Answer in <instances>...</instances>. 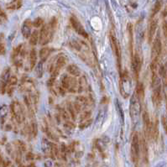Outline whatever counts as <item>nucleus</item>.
Instances as JSON below:
<instances>
[{
	"label": "nucleus",
	"instance_id": "obj_1",
	"mask_svg": "<svg viewBox=\"0 0 167 167\" xmlns=\"http://www.w3.org/2000/svg\"><path fill=\"white\" fill-rule=\"evenodd\" d=\"M56 27V19L53 18L49 25H44L40 31V42L41 45L48 44L53 37L54 32Z\"/></svg>",
	"mask_w": 167,
	"mask_h": 167
},
{
	"label": "nucleus",
	"instance_id": "obj_2",
	"mask_svg": "<svg viewBox=\"0 0 167 167\" xmlns=\"http://www.w3.org/2000/svg\"><path fill=\"white\" fill-rule=\"evenodd\" d=\"M60 87L66 91L75 93L78 91V81L74 76L64 74L61 77Z\"/></svg>",
	"mask_w": 167,
	"mask_h": 167
},
{
	"label": "nucleus",
	"instance_id": "obj_3",
	"mask_svg": "<svg viewBox=\"0 0 167 167\" xmlns=\"http://www.w3.org/2000/svg\"><path fill=\"white\" fill-rule=\"evenodd\" d=\"M131 158L133 162L137 165L140 158V139L138 133H135L131 141Z\"/></svg>",
	"mask_w": 167,
	"mask_h": 167
},
{
	"label": "nucleus",
	"instance_id": "obj_4",
	"mask_svg": "<svg viewBox=\"0 0 167 167\" xmlns=\"http://www.w3.org/2000/svg\"><path fill=\"white\" fill-rule=\"evenodd\" d=\"M11 113L12 115L14 117V119H15V121L18 123H22L25 121V110L23 108L22 105L18 102V101H14L11 103Z\"/></svg>",
	"mask_w": 167,
	"mask_h": 167
},
{
	"label": "nucleus",
	"instance_id": "obj_5",
	"mask_svg": "<svg viewBox=\"0 0 167 167\" xmlns=\"http://www.w3.org/2000/svg\"><path fill=\"white\" fill-rule=\"evenodd\" d=\"M119 87H120V92L123 97L126 98L130 94V78L127 72H123V73L120 74V82H119Z\"/></svg>",
	"mask_w": 167,
	"mask_h": 167
},
{
	"label": "nucleus",
	"instance_id": "obj_6",
	"mask_svg": "<svg viewBox=\"0 0 167 167\" xmlns=\"http://www.w3.org/2000/svg\"><path fill=\"white\" fill-rule=\"evenodd\" d=\"M162 51V44H161V39L160 34H158L154 40L153 46L151 50V62L158 63L160 56Z\"/></svg>",
	"mask_w": 167,
	"mask_h": 167
},
{
	"label": "nucleus",
	"instance_id": "obj_7",
	"mask_svg": "<svg viewBox=\"0 0 167 167\" xmlns=\"http://www.w3.org/2000/svg\"><path fill=\"white\" fill-rule=\"evenodd\" d=\"M110 41H111V46L112 49L116 56V59H117V64H118V68L119 71V74H121V50H120V46L119 43L118 41V40L116 39V37L113 34L110 35Z\"/></svg>",
	"mask_w": 167,
	"mask_h": 167
},
{
	"label": "nucleus",
	"instance_id": "obj_8",
	"mask_svg": "<svg viewBox=\"0 0 167 167\" xmlns=\"http://www.w3.org/2000/svg\"><path fill=\"white\" fill-rule=\"evenodd\" d=\"M140 103L141 102L138 99L136 95L134 94L131 97V103H130V114L133 119H135V118L140 113V107H141Z\"/></svg>",
	"mask_w": 167,
	"mask_h": 167
},
{
	"label": "nucleus",
	"instance_id": "obj_9",
	"mask_svg": "<svg viewBox=\"0 0 167 167\" xmlns=\"http://www.w3.org/2000/svg\"><path fill=\"white\" fill-rule=\"evenodd\" d=\"M10 76H10V69L9 68H6L5 70H3L2 75L0 76V93L1 94L5 93L7 85H8V82H9Z\"/></svg>",
	"mask_w": 167,
	"mask_h": 167
},
{
	"label": "nucleus",
	"instance_id": "obj_10",
	"mask_svg": "<svg viewBox=\"0 0 167 167\" xmlns=\"http://www.w3.org/2000/svg\"><path fill=\"white\" fill-rule=\"evenodd\" d=\"M71 24L72 28L74 29V30L76 31L78 34H80L81 36L84 37V38H88V34L87 33V31L85 30V29L83 28L82 25L79 22V20L75 18V17H71Z\"/></svg>",
	"mask_w": 167,
	"mask_h": 167
},
{
	"label": "nucleus",
	"instance_id": "obj_11",
	"mask_svg": "<svg viewBox=\"0 0 167 167\" xmlns=\"http://www.w3.org/2000/svg\"><path fill=\"white\" fill-rule=\"evenodd\" d=\"M141 59L139 57V56L136 54L133 56L132 60H131V66L133 68V72H134V75L135 76V78L138 79L139 76V72H140V69H141Z\"/></svg>",
	"mask_w": 167,
	"mask_h": 167
},
{
	"label": "nucleus",
	"instance_id": "obj_12",
	"mask_svg": "<svg viewBox=\"0 0 167 167\" xmlns=\"http://www.w3.org/2000/svg\"><path fill=\"white\" fill-rule=\"evenodd\" d=\"M143 122H144V134H145V135L148 137V138H150L152 122L150 120L149 113L147 111H144V113H143Z\"/></svg>",
	"mask_w": 167,
	"mask_h": 167
},
{
	"label": "nucleus",
	"instance_id": "obj_13",
	"mask_svg": "<svg viewBox=\"0 0 167 167\" xmlns=\"http://www.w3.org/2000/svg\"><path fill=\"white\" fill-rule=\"evenodd\" d=\"M32 27H33V22L30 19H26L21 28V32L23 36L25 39H29L31 35V31H32Z\"/></svg>",
	"mask_w": 167,
	"mask_h": 167
},
{
	"label": "nucleus",
	"instance_id": "obj_14",
	"mask_svg": "<svg viewBox=\"0 0 167 167\" xmlns=\"http://www.w3.org/2000/svg\"><path fill=\"white\" fill-rule=\"evenodd\" d=\"M157 26H158V21L156 19H152L150 20V25H149V30H148V40H149V42L151 43L152 40L154 36V34L156 32L157 30Z\"/></svg>",
	"mask_w": 167,
	"mask_h": 167
},
{
	"label": "nucleus",
	"instance_id": "obj_15",
	"mask_svg": "<svg viewBox=\"0 0 167 167\" xmlns=\"http://www.w3.org/2000/svg\"><path fill=\"white\" fill-rule=\"evenodd\" d=\"M66 63H67V58H66V56H59V57L56 59L55 65H53V66H51L50 72H51L54 71V70L61 71V69H62V68L66 65Z\"/></svg>",
	"mask_w": 167,
	"mask_h": 167
},
{
	"label": "nucleus",
	"instance_id": "obj_16",
	"mask_svg": "<svg viewBox=\"0 0 167 167\" xmlns=\"http://www.w3.org/2000/svg\"><path fill=\"white\" fill-rule=\"evenodd\" d=\"M17 83H18L17 77L15 76H10V78L9 80V82H8V85H7V88H6V91L9 96H12V94L14 93Z\"/></svg>",
	"mask_w": 167,
	"mask_h": 167
},
{
	"label": "nucleus",
	"instance_id": "obj_17",
	"mask_svg": "<svg viewBox=\"0 0 167 167\" xmlns=\"http://www.w3.org/2000/svg\"><path fill=\"white\" fill-rule=\"evenodd\" d=\"M127 30L129 34V52H130V56H131V60L134 56V51H133V25L129 23L128 24L127 26Z\"/></svg>",
	"mask_w": 167,
	"mask_h": 167
},
{
	"label": "nucleus",
	"instance_id": "obj_18",
	"mask_svg": "<svg viewBox=\"0 0 167 167\" xmlns=\"http://www.w3.org/2000/svg\"><path fill=\"white\" fill-rule=\"evenodd\" d=\"M88 88V83H87V79L85 76H81L80 79L78 81V91L77 92L81 93L82 91H86Z\"/></svg>",
	"mask_w": 167,
	"mask_h": 167
},
{
	"label": "nucleus",
	"instance_id": "obj_19",
	"mask_svg": "<svg viewBox=\"0 0 167 167\" xmlns=\"http://www.w3.org/2000/svg\"><path fill=\"white\" fill-rule=\"evenodd\" d=\"M29 61H30V68L34 69L37 64V52L34 48H32L29 54Z\"/></svg>",
	"mask_w": 167,
	"mask_h": 167
},
{
	"label": "nucleus",
	"instance_id": "obj_20",
	"mask_svg": "<svg viewBox=\"0 0 167 167\" xmlns=\"http://www.w3.org/2000/svg\"><path fill=\"white\" fill-rule=\"evenodd\" d=\"M66 71L67 72L71 75V76L76 77V76H81V70L79 69V67L74 65V64H71L69 66H67L66 67Z\"/></svg>",
	"mask_w": 167,
	"mask_h": 167
},
{
	"label": "nucleus",
	"instance_id": "obj_21",
	"mask_svg": "<svg viewBox=\"0 0 167 167\" xmlns=\"http://www.w3.org/2000/svg\"><path fill=\"white\" fill-rule=\"evenodd\" d=\"M136 97H138V99L140 101V102H143L144 100V85L143 83L141 82H138L136 86V89H135V93Z\"/></svg>",
	"mask_w": 167,
	"mask_h": 167
},
{
	"label": "nucleus",
	"instance_id": "obj_22",
	"mask_svg": "<svg viewBox=\"0 0 167 167\" xmlns=\"http://www.w3.org/2000/svg\"><path fill=\"white\" fill-rule=\"evenodd\" d=\"M51 53V49L50 47H43L40 50V53H39V56H40V61H41L42 62H45V61L48 59V57L50 56Z\"/></svg>",
	"mask_w": 167,
	"mask_h": 167
},
{
	"label": "nucleus",
	"instance_id": "obj_23",
	"mask_svg": "<svg viewBox=\"0 0 167 167\" xmlns=\"http://www.w3.org/2000/svg\"><path fill=\"white\" fill-rule=\"evenodd\" d=\"M66 109H67V113L69 114V116L71 117L72 121H76V112L74 108V106L72 103L67 102L66 103Z\"/></svg>",
	"mask_w": 167,
	"mask_h": 167
},
{
	"label": "nucleus",
	"instance_id": "obj_24",
	"mask_svg": "<svg viewBox=\"0 0 167 167\" xmlns=\"http://www.w3.org/2000/svg\"><path fill=\"white\" fill-rule=\"evenodd\" d=\"M29 40H30V44L31 46H36L38 44V41L40 40V32L38 30H34V32H32Z\"/></svg>",
	"mask_w": 167,
	"mask_h": 167
},
{
	"label": "nucleus",
	"instance_id": "obj_25",
	"mask_svg": "<svg viewBox=\"0 0 167 167\" xmlns=\"http://www.w3.org/2000/svg\"><path fill=\"white\" fill-rule=\"evenodd\" d=\"M35 74L38 77H41L44 73V62L40 61L35 66Z\"/></svg>",
	"mask_w": 167,
	"mask_h": 167
},
{
	"label": "nucleus",
	"instance_id": "obj_26",
	"mask_svg": "<svg viewBox=\"0 0 167 167\" xmlns=\"http://www.w3.org/2000/svg\"><path fill=\"white\" fill-rule=\"evenodd\" d=\"M161 7H162V1H161V0H157V1L155 2L154 5V7H153V9H152V14H151L152 19L154 17V15H155L156 14H158V13H159V11L160 10Z\"/></svg>",
	"mask_w": 167,
	"mask_h": 167
},
{
	"label": "nucleus",
	"instance_id": "obj_27",
	"mask_svg": "<svg viewBox=\"0 0 167 167\" xmlns=\"http://www.w3.org/2000/svg\"><path fill=\"white\" fill-rule=\"evenodd\" d=\"M8 107L6 105H3L0 108V117H1V123L3 124L4 121H5V119L8 115Z\"/></svg>",
	"mask_w": 167,
	"mask_h": 167
},
{
	"label": "nucleus",
	"instance_id": "obj_28",
	"mask_svg": "<svg viewBox=\"0 0 167 167\" xmlns=\"http://www.w3.org/2000/svg\"><path fill=\"white\" fill-rule=\"evenodd\" d=\"M22 5V0H14L9 5H8V9H18Z\"/></svg>",
	"mask_w": 167,
	"mask_h": 167
},
{
	"label": "nucleus",
	"instance_id": "obj_29",
	"mask_svg": "<svg viewBox=\"0 0 167 167\" xmlns=\"http://www.w3.org/2000/svg\"><path fill=\"white\" fill-rule=\"evenodd\" d=\"M16 149H18L21 153L26 151V145L23 142V141H20V140H18L16 141Z\"/></svg>",
	"mask_w": 167,
	"mask_h": 167
},
{
	"label": "nucleus",
	"instance_id": "obj_30",
	"mask_svg": "<svg viewBox=\"0 0 167 167\" xmlns=\"http://www.w3.org/2000/svg\"><path fill=\"white\" fill-rule=\"evenodd\" d=\"M44 25V20L41 18H37L33 21V27L41 28Z\"/></svg>",
	"mask_w": 167,
	"mask_h": 167
},
{
	"label": "nucleus",
	"instance_id": "obj_31",
	"mask_svg": "<svg viewBox=\"0 0 167 167\" xmlns=\"http://www.w3.org/2000/svg\"><path fill=\"white\" fill-rule=\"evenodd\" d=\"M91 123V119H88V120H86V121L81 122L80 125H79V128L81 129H87L90 126V124Z\"/></svg>",
	"mask_w": 167,
	"mask_h": 167
},
{
	"label": "nucleus",
	"instance_id": "obj_32",
	"mask_svg": "<svg viewBox=\"0 0 167 167\" xmlns=\"http://www.w3.org/2000/svg\"><path fill=\"white\" fill-rule=\"evenodd\" d=\"M162 30H163V34H164V36H165V39H166V41L167 43V22L166 21H164L163 24H162Z\"/></svg>",
	"mask_w": 167,
	"mask_h": 167
},
{
	"label": "nucleus",
	"instance_id": "obj_33",
	"mask_svg": "<svg viewBox=\"0 0 167 167\" xmlns=\"http://www.w3.org/2000/svg\"><path fill=\"white\" fill-rule=\"evenodd\" d=\"M6 52V49H5V46L3 43L0 42V56H3L4 55Z\"/></svg>",
	"mask_w": 167,
	"mask_h": 167
},
{
	"label": "nucleus",
	"instance_id": "obj_34",
	"mask_svg": "<svg viewBox=\"0 0 167 167\" xmlns=\"http://www.w3.org/2000/svg\"><path fill=\"white\" fill-rule=\"evenodd\" d=\"M162 123H163V127H164V129L166 131L167 135V118L166 117H163L162 118Z\"/></svg>",
	"mask_w": 167,
	"mask_h": 167
},
{
	"label": "nucleus",
	"instance_id": "obj_35",
	"mask_svg": "<svg viewBox=\"0 0 167 167\" xmlns=\"http://www.w3.org/2000/svg\"><path fill=\"white\" fill-rule=\"evenodd\" d=\"M0 19H4V20L7 19V15H6V14L3 11V9H2L1 8H0Z\"/></svg>",
	"mask_w": 167,
	"mask_h": 167
},
{
	"label": "nucleus",
	"instance_id": "obj_36",
	"mask_svg": "<svg viewBox=\"0 0 167 167\" xmlns=\"http://www.w3.org/2000/svg\"><path fill=\"white\" fill-rule=\"evenodd\" d=\"M34 155L32 153H28L26 155V159L28 160H34Z\"/></svg>",
	"mask_w": 167,
	"mask_h": 167
},
{
	"label": "nucleus",
	"instance_id": "obj_37",
	"mask_svg": "<svg viewBox=\"0 0 167 167\" xmlns=\"http://www.w3.org/2000/svg\"><path fill=\"white\" fill-rule=\"evenodd\" d=\"M5 162L3 161V156H2V154H1V153H0V167H4L5 166Z\"/></svg>",
	"mask_w": 167,
	"mask_h": 167
},
{
	"label": "nucleus",
	"instance_id": "obj_38",
	"mask_svg": "<svg viewBox=\"0 0 167 167\" xmlns=\"http://www.w3.org/2000/svg\"><path fill=\"white\" fill-rule=\"evenodd\" d=\"M164 67H165V70H166V72L167 74V62L166 63V65L164 66Z\"/></svg>",
	"mask_w": 167,
	"mask_h": 167
},
{
	"label": "nucleus",
	"instance_id": "obj_39",
	"mask_svg": "<svg viewBox=\"0 0 167 167\" xmlns=\"http://www.w3.org/2000/svg\"><path fill=\"white\" fill-rule=\"evenodd\" d=\"M0 24H1V19H0Z\"/></svg>",
	"mask_w": 167,
	"mask_h": 167
}]
</instances>
